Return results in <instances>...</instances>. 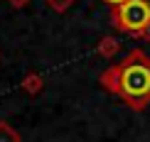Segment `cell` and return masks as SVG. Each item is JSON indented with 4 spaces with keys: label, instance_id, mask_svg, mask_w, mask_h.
Returning a JSON list of instances; mask_svg holds the SVG:
<instances>
[{
    "label": "cell",
    "instance_id": "obj_7",
    "mask_svg": "<svg viewBox=\"0 0 150 142\" xmlns=\"http://www.w3.org/2000/svg\"><path fill=\"white\" fill-rule=\"evenodd\" d=\"M8 3L12 5V8H25V5H27L30 0H8Z\"/></svg>",
    "mask_w": 150,
    "mask_h": 142
},
{
    "label": "cell",
    "instance_id": "obj_8",
    "mask_svg": "<svg viewBox=\"0 0 150 142\" xmlns=\"http://www.w3.org/2000/svg\"><path fill=\"white\" fill-rule=\"evenodd\" d=\"M108 5H113V8H118V5H123V3H128V0H106Z\"/></svg>",
    "mask_w": 150,
    "mask_h": 142
},
{
    "label": "cell",
    "instance_id": "obj_2",
    "mask_svg": "<svg viewBox=\"0 0 150 142\" xmlns=\"http://www.w3.org/2000/svg\"><path fill=\"white\" fill-rule=\"evenodd\" d=\"M111 22L116 29L126 32L133 39L150 42V3L148 0H128L111 10Z\"/></svg>",
    "mask_w": 150,
    "mask_h": 142
},
{
    "label": "cell",
    "instance_id": "obj_4",
    "mask_svg": "<svg viewBox=\"0 0 150 142\" xmlns=\"http://www.w3.org/2000/svg\"><path fill=\"white\" fill-rule=\"evenodd\" d=\"M22 88L27 91L30 96H40L42 88H45V78H42L40 73H27V76L22 78Z\"/></svg>",
    "mask_w": 150,
    "mask_h": 142
},
{
    "label": "cell",
    "instance_id": "obj_3",
    "mask_svg": "<svg viewBox=\"0 0 150 142\" xmlns=\"http://www.w3.org/2000/svg\"><path fill=\"white\" fill-rule=\"evenodd\" d=\"M96 52H98V57H103V59H111V57H116V54L121 52V42H118L116 37L106 34V37H101V42L96 44Z\"/></svg>",
    "mask_w": 150,
    "mask_h": 142
},
{
    "label": "cell",
    "instance_id": "obj_5",
    "mask_svg": "<svg viewBox=\"0 0 150 142\" xmlns=\"http://www.w3.org/2000/svg\"><path fill=\"white\" fill-rule=\"evenodd\" d=\"M0 142H22V137H20V132H17L10 122L0 120Z\"/></svg>",
    "mask_w": 150,
    "mask_h": 142
},
{
    "label": "cell",
    "instance_id": "obj_1",
    "mask_svg": "<svg viewBox=\"0 0 150 142\" xmlns=\"http://www.w3.org/2000/svg\"><path fill=\"white\" fill-rule=\"evenodd\" d=\"M98 83L108 93L126 101L133 110H145L150 106V59L145 52L133 49L123 61L101 71Z\"/></svg>",
    "mask_w": 150,
    "mask_h": 142
},
{
    "label": "cell",
    "instance_id": "obj_6",
    "mask_svg": "<svg viewBox=\"0 0 150 142\" xmlns=\"http://www.w3.org/2000/svg\"><path fill=\"white\" fill-rule=\"evenodd\" d=\"M71 3H74V0H47V5H49V10H54V12H59V15H62V12H67V10L71 8Z\"/></svg>",
    "mask_w": 150,
    "mask_h": 142
}]
</instances>
